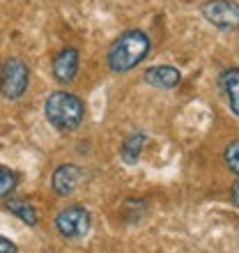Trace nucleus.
<instances>
[{
    "instance_id": "11",
    "label": "nucleus",
    "mask_w": 239,
    "mask_h": 253,
    "mask_svg": "<svg viewBox=\"0 0 239 253\" xmlns=\"http://www.w3.org/2000/svg\"><path fill=\"white\" fill-rule=\"evenodd\" d=\"M5 207L7 212H12L14 216H19L23 223H28V226H37L40 223V216H37V212H35V207L28 203V200L23 198H16V196H7L5 198Z\"/></svg>"
},
{
    "instance_id": "13",
    "label": "nucleus",
    "mask_w": 239,
    "mask_h": 253,
    "mask_svg": "<svg viewBox=\"0 0 239 253\" xmlns=\"http://www.w3.org/2000/svg\"><path fill=\"white\" fill-rule=\"evenodd\" d=\"M223 161H226V166L230 173L239 175V140H233V143L226 145V150H223Z\"/></svg>"
},
{
    "instance_id": "2",
    "label": "nucleus",
    "mask_w": 239,
    "mask_h": 253,
    "mask_svg": "<svg viewBox=\"0 0 239 253\" xmlns=\"http://www.w3.org/2000/svg\"><path fill=\"white\" fill-rule=\"evenodd\" d=\"M44 115L58 131H74L85 120V104L76 94L55 90L44 101Z\"/></svg>"
},
{
    "instance_id": "9",
    "label": "nucleus",
    "mask_w": 239,
    "mask_h": 253,
    "mask_svg": "<svg viewBox=\"0 0 239 253\" xmlns=\"http://www.w3.org/2000/svg\"><path fill=\"white\" fill-rule=\"evenodd\" d=\"M219 85L223 90V94H226L230 111L239 118V67H230L226 72H221Z\"/></svg>"
},
{
    "instance_id": "15",
    "label": "nucleus",
    "mask_w": 239,
    "mask_h": 253,
    "mask_svg": "<svg viewBox=\"0 0 239 253\" xmlns=\"http://www.w3.org/2000/svg\"><path fill=\"white\" fill-rule=\"evenodd\" d=\"M230 198H233V205H235V207H239V182H235V184H233Z\"/></svg>"
},
{
    "instance_id": "3",
    "label": "nucleus",
    "mask_w": 239,
    "mask_h": 253,
    "mask_svg": "<svg viewBox=\"0 0 239 253\" xmlns=\"http://www.w3.org/2000/svg\"><path fill=\"white\" fill-rule=\"evenodd\" d=\"M30 83V69L21 58H7L0 62V94L14 101L23 97Z\"/></svg>"
},
{
    "instance_id": "6",
    "label": "nucleus",
    "mask_w": 239,
    "mask_h": 253,
    "mask_svg": "<svg viewBox=\"0 0 239 253\" xmlns=\"http://www.w3.org/2000/svg\"><path fill=\"white\" fill-rule=\"evenodd\" d=\"M79 65H80L79 48L65 46L53 58V67H51L53 79L58 81V83H65V85H67V83H72V81L76 79V74H79Z\"/></svg>"
},
{
    "instance_id": "1",
    "label": "nucleus",
    "mask_w": 239,
    "mask_h": 253,
    "mask_svg": "<svg viewBox=\"0 0 239 253\" xmlns=\"http://www.w3.org/2000/svg\"><path fill=\"white\" fill-rule=\"evenodd\" d=\"M150 48H152V42L143 30H126L108 48L106 53L108 69L115 74L131 72L133 67H138L147 58Z\"/></svg>"
},
{
    "instance_id": "8",
    "label": "nucleus",
    "mask_w": 239,
    "mask_h": 253,
    "mask_svg": "<svg viewBox=\"0 0 239 253\" xmlns=\"http://www.w3.org/2000/svg\"><path fill=\"white\" fill-rule=\"evenodd\" d=\"M143 79H145L147 85H152V87L173 90V87L179 85L182 74H179V69H175V67H170V65H157V67H150V69L143 74Z\"/></svg>"
},
{
    "instance_id": "12",
    "label": "nucleus",
    "mask_w": 239,
    "mask_h": 253,
    "mask_svg": "<svg viewBox=\"0 0 239 253\" xmlns=\"http://www.w3.org/2000/svg\"><path fill=\"white\" fill-rule=\"evenodd\" d=\"M16 184H19V175L14 173L12 168L0 166V200L7 198L16 189Z\"/></svg>"
},
{
    "instance_id": "4",
    "label": "nucleus",
    "mask_w": 239,
    "mask_h": 253,
    "mask_svg": "<svg viewBox=\"0 0 239 253\" xmlns=\"http://www.w3.org/2000/svg\"><path fill=\"white\" fill-rule=\"evenodd\" d=\"M200 14L207 23L223 33L239 28V2L235 0H205L200 5Z\"/></svg>"
},
{
    "instance_id": "5",
    "label": "nucleus",
    "mask_w": 239,
    "mask_h": 253,
    "mask_svg": "<svg viewBox=\"0 0 239 253\" xmlns=\"http://www.w3.org/2000/svg\"><path fill=\"white\" fill-rule=\"evenodd\" d=\"M53 226L60 237L79 240V237H83L90 230V212L83 205H69L55 214Z\"/></svg>"
},
{
    "instance_id": "7",
    "label": "nucleus",
    "mask_w": 239,
    "mask_h": 253,
    "mask_svg": "<svg viewBox=\"0 0 239 253\" xmlns=\"http://www.w3.org/2000/svg\"><path fill=\"white\" fill-rule=\"evenodd\" d=\"M80 168L76 164H60L58 168L53 170V177H51V189H53L58 196H72L80 184Z\"/></svg>"
},
{
    "instance_id": "10",
    "label": "nucleus",
    "mask_w": 239,
    "mask_h": 253,
    "mask_svg": "<svg viewBox=\"0 0 239 253\" xmlns=\"http://www.w3.org/2000/svg\"><path fill=\"white\" fill-rule=\"evenodd\" d=\"M145 143H147V133L145 131H131L124 140H122V145H120V159L124 161L126 166L138 164L140 152H143Z\"/></svg>"
},
{
    "instance_id": "14",
    "label": "nucleus",
    "mask_w": 239,
    "mask_h": 253,
    "mask_svg": "<svg viewBox=\"0 0 239 253\" xmlns=\"http://www.w3.org/2000/svg\"><path fill=\"white\" fill-rule=\"evenodd\" d=\"M16 251H19V247H16L14 242H9L7 237L0 235V253H16Z\"/></svg>"
}]
</instances>
